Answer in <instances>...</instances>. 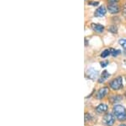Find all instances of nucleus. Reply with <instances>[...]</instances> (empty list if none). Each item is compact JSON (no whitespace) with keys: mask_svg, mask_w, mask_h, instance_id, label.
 <instances>
[{"mask_svg":"<svg viewBox=\"0 0 126 126\" xmlns=\"http://www.w3.org/2000/svg\"><path fill=\"white\" fill-rule=\"evenodd\" d=\"M113 114L119 121L126 120V109L122 105H115L113 108Z\"/></svg>","mask_w":126,"mask_h":126,"instance_id":"obj_1","label":"nucleus"},{"mask_svg":"<svg viewBox=\"0 0 126 126\" xmlns=\"http://www.w3.org/2000/svg\"><path fill=\"white\" fill-rule=\"evenodd\" d=\"M109 86L114 91H117V90H119L123 87V80H122V77L119 76L117 78H115L114 80H113L110 82Z\"/></svg>","mask_w":126,"mask_h":126,"instance_id":"obj_2","label":"nucleus"},{"mask_svg":"<svg viewBox=\"0 0 126 126\" xmlns=\"http://www.w3.org/2000/svg\"><path fill=\"white\" fill-rule=\"evenodd\" d=\"M115 122V119L112 113H107L103 119V123L107 126H113Z\"/></svg>","mask_w":126,"mask_h":126,"instance_id":"obj_3","label":"nucleus"},{"mask_svg":"<svg viewBox=\"0 0 126 126\" xmlns=\"http://www.w3.org/2000/svg\"><path fill=\"white\" fill-rule=\"evenodd\" d=\"M87 76L91 80H96L97 76H98V72L96 70H94L93 68H90L87 70Z\"/></svg>","mask_w":126,"mask_h":126,"instance_id":"obj_4","label":"nucleus"},{"mask_svg":"<svg viewBox=\"0 0 126 126\" xmlns=\"http://www.w3.org/2000/svg\"><path fill=\"white\" fill-rule=\"evenodd\" d=\"M108 10L111 14H117L119 12V6L117 3H109L108 4Z\"/></svg>","mask_w":126,"mask_h":126,"instance_id":"obj_5","label":"nucleus"},{"mask_svg":"<svg viewBox=\"0 0 126 126\" xmlns=\"http://www.w3.org/2000/svg\"><path fill=\"white\" fill-rule=\"evenodd\" d=\"M109 93V88L108 87H103L97 93V99H103L106 95Z\"/></svg>","mask_w":126,"mask_h":126,"instance_id":"obj_6","label":"nucleus"},{"mask_svg":"<svg viewBox=\"0 0 126 126\" xmlns=\"http://www.w3.org/2000/svg\"><path fill=\"white\" fill-rule=\"evenodd\" d=\"M106 9H105L103 6H100L99 8H97L94 13V15L96 17H103L106 15Z\"/></svg>","mask_w":126,"mask_h":126,"instance_id":"obj_7","label":"nucleus"},{"mask_svg":"<svg viewBox=\"0 0 126 126\" xmlns=\"http://www.w3.org/2000/svg\"><path fill=\"white\" fill-rule=\"evenodd\" d=\"M92 29L94 30V31H97L98 32V33H102L103 32V30H104V27L100 25V24H92Z\"/></svg>","mask_w":126,"mask_h":126,"instance_id":"obj_8","label":"nucleus"},{"mask_svg":"<svg viewBox=\"0 0 126 126\" xmlns=\"http://www.w3.org/2000/svg\"><path fill=\"white\" fill-rule=\"evenodd\" d=\"M109 76H110V74H109V73L108 72V71H106V70L103 71L102 75H101L100 79H99V80H98V82H99V83H103V82H104V81L106 80Z\"/></svg>","mask_w":126,"mask_h":126,"instance_id":"obj_9","label":"nucleus"},{"mask_svg":"<svg viewBox=\"0 0 126 126\" xmlns=\"http://www.w3.org/2000/svg\"><path fill=\"white\" fill-rule=\"evenodd\" d=\"M96 111L98 113H103L108 111V106L106 104H100L96 107Z\"/></svg>","mask_w":126,"mask_h":126,"instance_id":"obj_10","label":"nucleus"},{"mask_svg":"<svg viewBox=\"0 0 126 126\" xmlns=\"http://www.w3.org/2000/svg\"><path fill=\"white\" fill-rule=\"evenodd\" d=\"M110 53L112 56L116 57L120 53V50H116V49H113V48H110Z\"/></svg>","mask_w":126,"mask_h":126,"instance_id":"obj_11","label":"nucleus"},{"mask_svg":"<svg viewBox=\"0 0 126 126\" xmlns=\"http://www.w3.org/2000/svg\"><path fill=\"white\" fill-rule=\"evenodd\" d=\"M122 99V97L121 96H113V97H111V101L112 102H117V101H119Z\"/></svg>","mask_w":126,"mask_h":126,"instance_id":"obj_12","label":"nucleus"},{"mask_svg":"<svg viewBox=\"0 0 126 126\" xmlns=\"http://www.w3.org/2000/svg\"><path fill=\"white\" fill-rule=\"evenodd\" d=\"M110 49H106V50H104L103 52L101 53V57H102L103 58H106V57H108L109 55H110Z\"/></svg>","mask_w":126,"mask_h":126,"instance_id":"obj_13","label":"nucleus"},{"mask_svg":"<svg viewBox=\"0 0 126 126\" xmlns=\"http://www.w3.org/2000/svg\"><path fill=\"white\" fill-rule=\"evenodd\" d=\"M119 42V44L123 47V48L125 49V52L126 53V39H120Z\"/></svg>","mask_w":126,"mask_h":126,"instance_id":"obj_14","label":"nucleus"},{"mask_svg":"<svg viewBox=\"0 0 126 126\" xmlns=\"http://www.w3.org/2000/svg\"><path fill=\"white\" fill-rule=\"evenodd\" d=\"M109 30L110 32H112V33H117V30H118V28H117V26L116 25H111L110 27L109 28Z\"/></svg>","mask_w":126,"mask_h":126,"instance_id":"obj_15","label":"nucleus"},{"mask_svg":"<svg viewBox=\"0 0 126 126\" xmlns=\"http://www.w3.org/2000/svg\"><path fill=\"white\" fill-rule=\"evenodd\" d=\"M91 119H92V116L89 113H85V121L91 120Z\"/></svg>","mask_w":126,"mask_h":126,"instance_id":"obj_16","label":"nucleus"},{"mask_svg":"<svg viewBox=\"0 0 126 126\" xmlns=\"http://www.w3.org/2000/svg\"><path fill=\"white\" fill-rule=\"evenodd\" d=\"M88 4H89V5H93V6H97V5H98V4H99V3H98V2L90 1V2L88 3Z\"/></svg>","mask_w":126,"mask_h":126,"instance_id":"obj_17","label":"nucleus"},{"mask_svg":"<svg viewBox=\"0 0 126 126\" xmlns=\"http://www.w3.org/2000/svg\"><path fill=\"white\" fill-rule=\"evenodd\" d=\"M100 64L102 67H106L109 64V61H103V62L100 63Z\"/></svg>","mask_w":126,"mask_h":126,"instance_id":"obj_18","label":"nucleus"},{"mask_svg":"<svg viewBox=\"0 0 126 126\" xmlns=\"http://www.w3.org/2000/svg\"><path fill=\"white\" fill-rule=\"evenodd\" d=\"M119 0H109V3H118Z\"/></svg>","mask_w":126,"mask_h":126,"instance_id":"obj_19","label":"nucleus"},{"mask_svg":"<svg viewBox=\"0 0 126 126\" xmlns=\"http://www.w3.org/2000/svg\"><path fill=\"white\" fill-rule=\"evenodd\" d=\"M123 14H124V15L126 17V3L125 4V6H124V9H123Z\"/></svg>","mask_w":126,"mask_h":126,"instance_id":"obj_20","label":"nucleus"},{"mask_svg":"<svg viewBox=\"0 0 126 126\" xmlns=\"http://www.w3.org/2000/svg\"><path fill=\"white\" fill-rule=\"evenodd\" d=\"M119 126H126V125H120Z\"/></svg>","mask_w":126,"mask_h":126,"instance_id":"obj_21","label":"nucleus"},{"mask_svg":"<svg viewBox=\"0 0 126 126\" xmlns=\"http://www.w3.org/2000/svg\"><path fill=\"white\" fill-rule=\"evenodd\" d=\"M125 96H126V93H125Z\"/></svg>","mask_w":126,"mask_h":126,"instance_id":"obj_22","label":"nucleus"}]
</instances>
